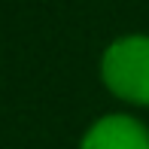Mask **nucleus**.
<instances>
[{
	"label": "nucleus",
	"mask_w": 149,
	"mask_h": 149,
	"mask_svg": "<svg viewBox=\"0 0 149 149\" xmlns=\"http://www.w3.org/2000/svg\"><path fill=\"white\" fill-rule=\"evenodd\" d=\"M79 149H149V131L134 116L110 113L85 131Z\"/></svg>",
	"instance_id": "2"
},
{
	"label": "nucleus",
	"mask_w": 149,
	"mask_h": 149,
	"mask_svg": "<svg viewBox=\"0 0 149 149\" xmlns=\"http://www.w3.org/2000/svg\"><path fill=\"white\" fill-rule=\"evenodd\" d=\"M100 76L116 97L149 107V37L131 33L110 43L100 58Z\"/></svg>",
	"instance_id": "1"
}]
</instances>
